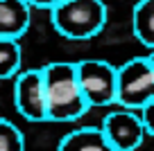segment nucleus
<instances>
[{"mask_svg":"<svg viewBox=\"0 0 154 151\" xmlns=\"http://www.w3.org/2000/svg\"><path fill=\"white\" fill-rule=\"evenodd\" d=\"M45 86V106L50 122H75L88 111L77 81L75 63L52 61L41 68Z\"/></svg>","mask_w":154,"mask_h":151,"instance_id":"nucleus-1","label":"nucleus"},{"mask_svg":"<svg viewBox=\"0 0 154 151\" xmlns=\"http://www.w3.org/2000/svg\"><path fill=\"white\" fill-rule=\"evenodd\" d=\"M106 5L102 0H63L50 9L52 25L63 38L86 41L100 34L106 25Z\"/></svg>","mask_w":154,"mask_h":151,"instance_id":"nucleus-2","label":"nucleus"},{"mask_svg":"<svg viewBox=\"0 0 154 151\" xmlns=\"http://www.w3.org/2000/svg\"><path fill=\"white\" fill-rule=\"evenodd\" d=\"M154 99V70L147 57H136L116 68V104L138 113Z\"/></svg>","mask_w":154,"mask_h":151,"instance_id":"nucleus-3","label":"nucleus"},{"mask_svg":"<svg viewBox=\"0 0 154 151\" xmlns=\"http://www.w3.org/2000/svg\"><path fill=\"white\" fill-rule=\"evenodd\" d=\"M75 72L88 108L116 104V66L102 59H82L75 63Z\"/></svg>","mask_w":154,"mask_h":151,"instance_id":"nucleus-4","label":"nucleus"},{"mask_svg":"<svg viewBox=\"0 0 154 151\" xmlns=\"http://www.w3.org/2000/svg\"><path fill=\"white\" fill-rule=\"evenodd\" d=\"M14 104L16 111L29 122H48L45 86L41 68L20 70L14 77Z\"/></svg>","mask_w":154,"mask_h":151,"instance_id":"nucleus-5","label":"nucleus"},{"mask_svg":"<svg viewBox=\"0 0 154 151\" xmlns=\"http://www.w3.org/2000/svg\"><path fill=\"white\" fill-rule=\"evenodd\" d=\"M113 151H136L145 140V129L134 111H111L100 126Z\"/></svg>","mask_w":154,"mask_h":151,"instance_id":"nucleus-6","label":"nucleus"},{"mask_svg":"<svg viewBox=\"0 0 154 151\" xmlns=\"http://www.w3.org/2000/svg\"><path fill=\"white\" fill-rule=\"evenodd\" d=\"M32 23V7L25 0H0V38L18 41Z\"/></svg>","mask_w":154,"mask_h":151,"instance_id":"nucleus-7","label":"nucleus"},{"mask_svg":"<svg viewBox=\"0 0 154 151\" xmlns=\"http://www.w3.org/2000/svg\"><path fill=\"white\" fill-rule=\"evenodd\" d=\"M57 151H113L100 126H82L66 133L59 140Z\"/></svg>","mask_w":154,"mask_h":151,"instance_id":"nucleus-8","label":"nucleus"},{"mask_svg":"<svg viewBox=\"0 0 154 151\" xmlns=\"http://www.w3.org/2000/svg\"><path fill=\"white\" fill-rule=\"evenodd\" d=\"M131 29L134 36L149 47V52L154 50V0H138L131 9Z\"/></svg>","mask_w":154,"mask_h":151,"instance_id":"nucleus-9","label":"nucleus"},{"mask_svg":"<svg viewBox=\"0 0 154 151\" xmlns=\"http://www.w3.org/2000/svg\"><path fill=\"white\" fill-rule=\"evenodd\" d=\"M20 63H23V50H20L18 41H9V38H0V81L11 79L20 72Z\"/></svg>","mask_w":154,"mask_h":151,"instance_id":"nucleus-10","label":"nucleus"},{"mask_svg":"<svg viewBox=\"0 0 154 151\" xmlns=\"http://www.w3.org/2000/svg\"><path fill=\"white\" fill-rule=\"evenodd\" d=\"M0 151H25V135L7 117H0Z\"/></svg>","mask_w":154,"mask_h":151,"instance_id":"nucleus-11","label":"nucleus"},{"mask_svg":"<svg viewBox=\"0 0 154 151\" xmlns=\"http://www.w3.org/2000/svg\"><path fill=\"white\" fill-rule=\"evenodd\" d=\"M138 117H140V122H143L145 133H149V135L154 138V99L147 102V104L138 111Z\"/></svg>","mask_w":154,"mask_h":151,"instance_id":"nucleus-12","label":"nucleus"},{"mask_svg":"<svg viewBox=\"0 0 154 151\" xmlns=\"http://www.w3.org/2000/svg\"><path fill=\"white\" fill-rule=\"evenodd\" d=\"M29 7H36V9H54V7L59 5V2H63V0H25Z\"/></svg>","mask_w":154,"mask_h":151,"instance_id":"nucleus-13","label":"nucleus"},{"mask_svg":"<svg viewBox=\"0 0 154 151\" xmlns=\"http://www.w3.org/2000/svg\"><path fill=\"white\" fill-rule=\"evenodd\" d=\"M147 61H149V66H152V70H154V50L147 54Z\"/></svg>","mask_w":154,"mask_h":151,"instance_id":"nucleus-14","label":"nucleus"}]
</instances>
